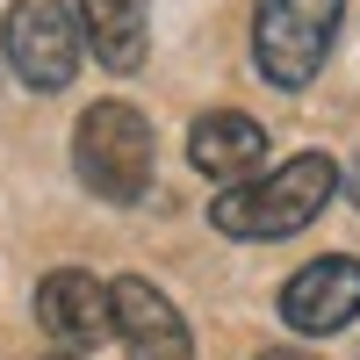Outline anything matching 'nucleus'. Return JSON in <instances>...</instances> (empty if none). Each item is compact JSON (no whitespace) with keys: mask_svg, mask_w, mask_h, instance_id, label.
Wrapping results in <instances>:
<instances>
[{"mask_svg":"<svg viewBox=\"0 0 360 360\" xmlns=\"http://www.w3.org/2000/svg\"><path fill=\"white\" fill-rule=\"evenodd\" d=\"M259 360H317V353H303V346H266Z\"/></svg>","mask_w":360,"mask_h":360,"instance_id":"10","label":"nucleus"},{"mask_svg":"<svg viewBox=\"0 0 360 360\" xmlns=\"http://www.w3.org/2000/svg\"><path fill=\"white\" fill-rule=\"evenodd\" d=\"M79 15L65 0H15L8 8V29H0V51H8V65L22 86H37V94H58V86H72L79 72Z\"/></svg>","mask_w":360,"mask_h":360,"instance_id":"4","label":"nucleus"},{"mask_svg":"<svg viewBox=\"0 0 360 360\" xmlns=\"http://www.w3.org/2000/svg\"><path fill=\"white\" fill-rule=\"evenodd\" d=\"M37 324L58 346H101L115 332L108 281H94L86 266H58V274H44L37 281Z\"/></svg>","mask_w":360,"mask_h":360,"instance_id":"7","label":"nucleus"},{"mask_svg":"<svg viewBox=\"0 0 360 360\" xmlns=\"http://www.w3.org/2000/svg\"><path fill=\"white\" fill-rule=\"evenodd\" d=\"M188 166L209 173V180H224V188L259 180V166H266V130L252 123V115H238V108H217V115H202V123L188 130Z\"/></svg>","mask_w":360,"mask_h":360,"instance_id":"8","label":"nucleus"},{"mask_svg":"<svg viewBox=\"0 0 360 360\" xmlns=\"http://www.w3.org/2000/svg\"><path fill=\"white\" fill-rule=\"evenodd\" d=\"M353 317H360V259L324 252V259L303 266V274L281 281V324H288V332L332 339V332H346Z\"/></svg>","mask_w":360,"mask_h":360,"instance_id":"5","label":"nucleus"},{"mask_svg":"<svg viewBox=\"0 0 360 360\" xmlns=\"http://www.w3.org/2000/svg\"><path fill=\"white\" fill-rule=\"evenodd\" d=\"M108 303H115V339L130 346V360H195L188 317L166 303V288H159V281L123 274V281L108 288Z\"/></svg>","mask_w":360,"mask_h":360,"instance_id":"6","label":"nucleus"},{"mask_svg":"<svg viewBox=\"0 0 360 360\" xmlns=\"http://www.w3.org/2000/svg\"><path fill=\"white\" fill-rule=\"evenodd\" d=\"M58 360H72V353H58Z\"/></svg>","mask_w":360,"mask_h":360,"instance_id":"12","label":"nucleus"},{"mask_svg":"<svg viewBox=\"0 0 360 360\" xmlns=\"http://www.w3.org/2000/svg\"><path fill=\"white\" fill-rule=\"evenodd\" d=\"M353 202H360V159H353Z\"/></svg>","mask_w":360,"mask_h":360,"instance_id":"11","label":"nucleus"},{"mask_svg":"<svg viewBox=\"0 0 360 360\" xmlns=\"http://www.w3.org/2000/svg\"><path fill=\"white\" fill-rule=\"evenodd\" d=\"M79 37L94 44V58L108 72H137L144 65V44H152L144 0H79Z\"/></svg>","mask_w":360,"mask_h":360,"instance_id":"9","label":"nucleus"},{"mask_svg":"<svg viewBox=\"0 0 360 360\" xmlns=\"http://www.w3.org/2000/svg\"><path fill=\"white\" fill-rule=\"evenodd\" d=\"M339 195V166L324 152H303L274 166L266 180H238V188H224L217 202H209V224H217L224 238H295L303 224L324 217V202Z\"/></svg>","mask_w":360,"mask_h":360,"instance_id":"1","label":"nucleus"},{"mask_svg":"<svg viewBox=\"0 0 360 360\" xmlns=\"http://www.w3.org/2000/svg\"><path fill=\"white\" fill-rule=\"evenodd\" d=\"M152 123L130 108V101H94L72 130V173L94 188L101 202H137L152 188Z\"/></svg>","mask_w":360,"mask_h":360,"instance_id":"2","label":"nucleus"},{"mask_svg":"<svg viewBox=\"0 0 360 360\" xmlns=\"http://www.w3.org/2000/svg\"><path fill=\"white\" fill-rule=\"evenodd\" d=\"M339 22H346V0H259L252 8V65L281 94H295V86H310L324 72Z\"/></svg>","mask_w":360,"mask_h":360,"instance_id":"3","label":"nucleus"}]
</instances>
